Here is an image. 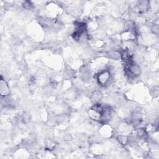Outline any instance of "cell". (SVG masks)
Segmentation results:
<instances>
[{
  "instance_id": "obj_1",
  "label": "cell",
  "mask_w": 159,
  "mask_h": 159,
  "mask_svg": "<svg viewBox=\"0 0 159 159\" xmlns=\"http://www.w3.org/2000/svg\"><path fill=\"white\" fill-rule=\"evenodd\" d=\"M98 82L101 86H106L111 80V72L109 70H105L98 75Z\"/></svg>"
},
{
  "instance_id": "obj_2",
  "label": "cell",
  "mask_w": 159,
  "mask_h": 159,
  "mask_svg": "<svg viewBox=\"0 0 159 159\" xmlns=\"http://www.w3.org/2000/svg\"><path fill=\"white\" fill-rule=\"evenodd\" d=\"M103 97V94L101 93V91H95L91 95L90 99L91 101L94 104L96 103H99V102L102 100Z\"/></svg>"
},
{
  "instance_id": "obj_3",
  "label": "cell",
  "mask_w": 159,
  "mask_h": 159,
  "mask_svg": "<svg viewBox=\"0 0 159 159\" xmlns=\"http://www.w3.org/2000/svg\"><path fill=\"white\" fill-rule=\"evenodd\" d=\"M0 92L3 96H7L9 93V90L7 83L4 81L3 79L1 80V83H0Z\"/></svg>"
},
{
  "instance_id": "obj_4",
  "label": "cell",
  "mask_w": 159,
  "mask_h": 159,
  "mask_svg": "<svg viewBox=\"0 0 159 159\" xmlns=\"http://www.w3.org/2000/svg\"><path fill=\"white\" fill-rule=\"evenodd\" d=\"M106 55L109 59H113L114 60H119V59H121L120 53L119 51H110L107 52Z\"/></svg>"
},
{
  "instance_id": "obj_5",
  "label": "cell",
  "mask_w": 159,
  "mask_h": 159,
  "mask_svg": "<svg viewBox=\"0 0 159 159\" xmlns=\"http://www.w3.org/2000/svg\"><path fill=\"white\" fill-rule=\"evenodd\" d=\"M118 141L122 145H126L129 142V138L126 136H118L117 137Z\"/></svg>"
},
{
  "instance_id": "obj_6",
  "label": "cell",
  "mask_w": 159,
  "mask_h": 159,
  "mask_svg": "<svg viewBox=\"0 0 159 159\" xmlns=\"http://www.w3.org/2000/svg\"><path fill=\"white\" fill-rule=\"evenodd\" d=\"M22 5H23V7L25 8H26V9H30V8L33 7V4H31V3L29 2V1L24 2Z\"/></svg>"
},
{
  "instance_id": "obj_7",
  "label": "cell",
  "mask_w": 159,
  "mask_h": 159,
  "mask_svg": "<svg viewBox=\"0 0 159 159\" xmlns=\"http://www.w3.org/2000/svg\"><path fill=\"white\" fill-rule=\"evenodd\" d=\"M64 140L66 142H70L72 140V136L70 134H66L64 136Z\"/></svg>"
}]
</instances>
